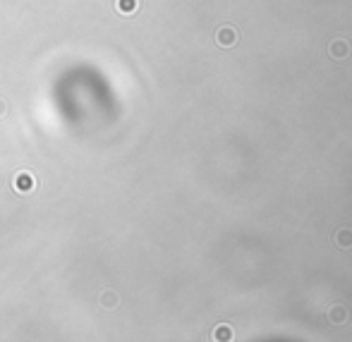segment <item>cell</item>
Instances as JSON below:
<instances>
[{"mask_svg":"<svg viewBox=\"0 0 352 342\" xmlns=\"http://www.w3.org/2000/svg\"><path fill=\"white\" fill-rule=\"evenodd\" d=\"M233 337H235V333L228 323H221V326L214 328V342H233Z\"/></svg>","mask_w":352,"mask_h":342,"instance_id":"cell-6","label":"cell"},{"mask_svg":"<svg viewBox=\"0 0 352 342\" xmlns=\"http://www.w3.org/2000/svg\"><path fill=\"white\" fill-rule=\"evenodd\" d=\"M328 53H331V58H336V60H345V58L350 55V43H347L345 39H336V41L331 43Z\"/></svg>","mask_w":352,"mask_h":342,"instance_id":"cell-2","label":"cell"},{"mask_svg":"<svg viewBox=\"0 0 352 342\" xmlns=\"http://www.w3.org/2000/svg\"><path fill=\"white\" fill-rule=\"evenodd\" d=\"M5 115H7V101L0 96V120L5 118Z\"/></svg>","mask_w":352,"mask_h":342,"instance_id":"cell-8","label":"cell"},{"mask_svg":"<svg viewBox=\"0 0 352 342\" xmlns=\"http://www.w3.org/2000/svg\"><path fill=\"white\" fill-rule=\"evenodd\" d=\"M216 43H218L221 48H230V46H235V43H237V31H235V27L225 24V27L218 29V31H216Z\"/></svg>","mask_w":352,"mask_h":342,"instance_id":"cell-1","label":"cell"},{"mask_svg":"<svg viewBox=\"0 0 352 342\" xmlns=\"http://www.w3.org/2000/svg\"><path fill=\"white\" fill-rule=\"evenodd\" d=\"M115 7L117 10H120V12L125 14V17H130L132 12H134V10H137L139 7V0H117L115 3Z\"/></svg>","mask_w":352,"mask_h":342,"instance_id":"cell-7","label":"cell"},{"mask_svg":"<svg viewBox=\"0 0 352 342\" xmlns=\"http://www.w3.org/2000/svg\"><path fill=\"white\" fill-rule=\"evenodd\" d=\"M347 318H350V314H347V309L340 307V304L331 307V311H328V321H331L333 326H343V323H347Z\"/></svg>","mask_w":352,"mask_h":342,"instance_id":"cell-5","label":"cell"},{"mask_svg":"<svg viewBox=\"0 0 352 342\" xmlns=\"http://www.w3.org/2000/svg\"><path fill=\"white\" fill-rule=\"evenodd\" d=\"M14 189L20 192V194H29L31 189H34V180H31V175L29 173H20L14 177Z\"/></svg>","mask_w":352,"mask_h":342,"instance_id":"cell-4","label":"cell"},{"mask_svg":"<svg viewBox=\"0 0 352 342\" xmlns=\"http://www.w3.org/2000/svg\"><path fill=\"white\" fill-rule=\"evenodd\" d=\"M333 242L340 249H352V227H340L336 235H333Z\"/></svg>","mask_w":352,"mask_h":342,"instance_id":"cell-3","label":"cell"}]
</instances>
